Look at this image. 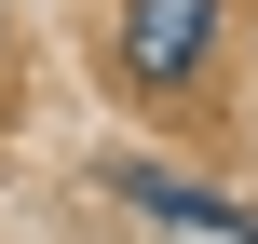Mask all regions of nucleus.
<instances>
[{"label":"nucleus","mask_w":258,"mask_h":244,"mask_svg":"<svg viewBox=\"0 0 258 244\" xmlns=\"http://www.w3.org/2000/svg\"><path fill=\"white\" fill-rule=\"evenodd\" d=\"M218 41V0H122V68L136 82H190Z\"/></svg>","instance_id":"f257e3e1"}]
</instances>
